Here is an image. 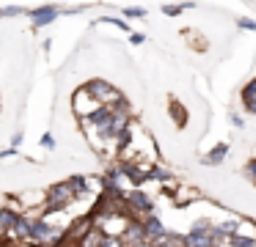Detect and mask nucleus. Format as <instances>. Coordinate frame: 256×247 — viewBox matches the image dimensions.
<instances>
[{"label": "nucleus", "instance_id": "obj_12", "mask_svg": "<svg viewBox=\"0 0 256 247\" xmlns=\"http://www.w3.org/2000/svg\"><path fill=\"white\" fill-rule=\"evenodd\" d=\"M242 102H245V107H248L250 113H256V77L242 88Z\"/></svg>", "mask_w": 256, "mask_h": 247}, {"label": "nucleus", "instance_id": "obj_7", "mask_svg": "<svg viewBox=\"0 0 256 247\" xmlns=\"http://www.w3.org/2000/svg\"><path fill=\"white\" fill-rule=\"evenodd\" d=\"M17 217H20V212H17V206H14V203H12V206H0V239L12 234Z\"/></svg>", "mask_w": 256, "mask_h": 247}, {"label": "nucleus", "instance_id": "obj_8", "mask_svg": "<svg viewBox=\"0 0 256 247\" xmlns=\"http://www.w3.org/2000/svg\"><path fill=\"white\" fill-rule=\"evenodd\" d=\"M58 16V8L56 5H42V8H30V22L36 27H44V25H52V19Z\"/></svg>", "mask_w": 256, "mask_h": 247}, {"label": "nucleus", "instance_id": "obj_15", "mask_svg": "<svg viewBox=\"0 0 256 247\" xmlns=\"http://www.w3.org/2000/svg\"><path fill=\"white\" fill-rule=\"evenodd\" d=\"M228 245H232V247H256V239H254V236L234 234V236H228Z\"/></svg>", "mask_w": 256, "mask_h": 247}, {"label": "nucleus", "instance_id": "obj_21", "mask_svg": "<svg viewBox=\"0 0 256 247\" xmlns=\"http://www.w3.org/2000/svg\"><path fill=\"white\" fill-rule=\"evenodd\" d=\"M124 14H127V16H140V19H144L146 8H124Z\"/></svg>", "mask_w": 256, "mask_h": 247}, {"label": "nucleus", "instance_id": "obj_1", "mask_svg": "<svg viewBox=\"0 0 256 247\" xmlns=\"http://www.w3.org/2000/svg\"><path fill=\"white\" fill-rule=\"evenodd\" d=\"M64 239H66V228L50 223L47 217H36L34 223H30L28 242H34V245H39V247H58Z\"/></svg>", "mask_w": 256, "mask_h": 247}, {"label": "nucleus", "instance_id": "obj_4", "mask_svg": "<svg viewBox=\"0 0 256 247\" xmlns=\"http://www.w3.org/2000/svg\"><path fill=\"white\" fill-rule=\"evenodd\" d=\"M124 203H127L132 212H138V214H152V212H154V203H152V198L146 195L140 187H135V190L124 192Z\"/></svg>", "mask_w": 256, "mask_h": 247}, {"label": "nucleus", "instance_id": "obj_26", "mask_svg": "<svg viewBox=\"0 0 256 247\" xmlns=\"http://www.w3.org/2000/svg\"><path fill=\"white\" fill-rule=\"evenodd\" d=\"M210 247H220V245H210Z\"/></svg>", "mask_w": 256, "mask_h": 247}, {"label": "nucleus", "instance_id": "obj_9", "mask_svg": "<svg viewBox=\"0 0 256 247\" xmlns=\"http://www.w3.org/2000/svg\"><path fill=\"white\" fill-rule=\"evenodd\" d=\"M140 223H144V231H146V242H149V239H154V236H160V234H166V231H168L166 225H162V220L157 217L154 212H152V214H146V217L140 220Z\"/></svg>", "mask_w": 256, "mask_h": 247}, {"label": "nucleus", "instance_id": "obj_3", "mask_svg": "<svg viewBox=\"0 0 256 247\" xmlns=\"http://www.w3.org/2000/svg\"><path fill=\"white\" fill-rule=\"evenodd\" d=\"M74 192L72 187H69V181H61V184H52L50 192H47V209L50 212H64V209L69 206V203L74 201Z\"/></svg>", "mask_w": 256, "mask_h": 247}, {"label": "nucleus", "instance_id": "obj_24", "mask_svg": "<svg viewBox=\"0 0 256 247\" xmlns=\"http://www.w3.org/2000/svg\"><path fill=\"white\" fill-rule=\"evenodd\" d=\"M130 41H132V44H144V41H146V38H144V36H140V33H132V36H130Z\"/></svg>", "mask_w": 256, "mask_h": 247}, {"label": "nucleus", "instance_id": "obj_5", "mask_svg": "<svg viewBox=\"0 0 256 247\" xmlns=\"http://www.w3.org/2000/svg\"><path fill=\"white\" fill-rule=\"evenodd\" d=\"M118 236H122L124 247H132V245H138V242H146L144 223H140V220H130V223L124 225V231H122Z\"/></svg>", "mask_w": 256, "mask_h": 247}, {"label": "nucleus", "instance_id": "obj_25", "mask_svg": "<svg viewBox=\"0 0 256 247\" xmlns=\"http://www.w3.org/2000/svg\"><path fill=\"white\" fill-rule=\"evenodd\" d=\"M132 247H152L149 242H138V245H132Z\"/></svg>", "mask_w": 256, "mask_h": 247}, {"label": "nucleus", "instance_id": "obj_2", "mask_svg": "<svg viewBox=\"0 0 256 247\" xmlns=\"http://www.w3.org/2000/svg\"><path fill=\"white\" fill-rule=\"evenodd\" d=\"M83 91L88 93L96 104H116V102L124 99L122 91H116V88H113L110 82H105V80H88L83 85Z\"/></svg>", "mask_w": 256, "mask_h": 247}, {"label": "nucleus", "instance_id": "obj_22", "mask_svg": "<svg viewBox=\"0 0 256 247\" xmlns=\"http://www.w3.org/2000/svg\"><path fill=\"white\" fill-rule=\"evenodd\" d=\"M42 146H44V148H56V137H52L50 132H47V135L42 137Z\"/></svg>", "mask_w": 256, "mask_h": 247}, {"label": "nucleus", "instance_id": "obj_6", "mask_svg": "<svg viewBox=\"0 0 256 247\" xmlns=\"http://www.w3.org/2000/svg\"><path fill=\"white\" fill-rule=\"evenodd\" d=\"M118 173L127 176L130 184H135V187H140V184H146V181H149V170H140L138 165L130 162V159H122V162H118Z\"/></svg>", "mask_w": 256, "mask_h": 247}, {"label": "nucleus", "instance_id": "obj_17", "mask_svg": "<svg viewBox=\"0 0 256 247\" xmlns=\"http://www.w3.org/2000/svg\"><path fill=\"white\" fill-rule=\"evenodd\" d=\"M100 247H124V242H122V236H102Z\"/></svg>", "mask_w": 256, "mask_h": 247}, {"label": "nucleus", "instance_id": "obj_19", "mask_svg": "<svg viewBox=\"0 0 256 247\" xmlns=\"http://www.w3.org/2000/svg\"><path fill=\"white\" fill-rule=\"evenodd\" d=\"M102 22H108V25H116L118 30H130V25H127V22L116 19V16H105V19H102Z\"/></svg>", "mask_w": 256, "mask_h": 247}, {"label": "nucleus", "instance_id": "obj_23", "mask_svg": "<svg viewBox=\"0 0 256 247\" xmlns=\"http://www.w3.org/2000/svg\"><path fill=\"white\" fill-rule=\"evenodd\" d=\"M240 27H245V30H256V22L254 19H245V16H242V19H240Z\"/></svg>", "mask_w": 256, "mask_h": 247}, {"label": "nucleus", "instance_id": "obj_16", "mask_svg": "<svg viewBox=\"0 0 256 247\" xmlns=\"http://www.w3.org/2000/svg\"><path fill=\"white\" fill-rule=\"evenodd\" d=\"M69 187H72L74 195H83V192L88 190V184H86V176H72V179H69Z\"/></svg>", "mask_w": 256, "mask_h": 247}, {"label": "nucleus", "instance_id": "obj_14", "mask_svg": "<svg viewBox=\"0 0 256 247\" xmlns=\"http://www.w3.org/2000/svg\"><path fill=\"white\" fill-rule=\"evenodd\" d=\"M168 110H171V115H174V118H176V126H179V129H182V126L188 124V110H184L182 104L176 102V99H171V104H168Z\"/></svg>", "mask_w": 256, "mask_h": 247}, {"label": "nucleus", "instance_id": "obj_11", "mask_svg": "<svg viewBox=\"0 0 256 247\" xmlns=\"http://www.w3.org/2000/svg\"><path fill=\"white\" fill-rule=\"evenodd\" d=\"M226 154H228V143H218V146L204 157V165H220L223 159H226Z\"/></svg>", "mask_w": 256, "mask_h": 247}, {"label": "nucleus", "instance_id": "obj_10", "mask_svg": "<svg viewBox=\"0 0 256 247\" xmlns=\"http://www.w3.org/2000/svg\"><path fill=\"white\" fill-rule=\"evenodd\" d=\"M149 245H152V247H184V236L166 231V234H160V236H154V239H149Z\"/></svg>", "mask_w": 256, "mask_h": 247}, {"label": "nucleus", "instance_id": "obj_20", "mask_svg": "<svg viewBox=\"0 0 256 247\" xmlns=\"http://www.w3.org/2000/svg\"><path fill=\"white\" fill-rule=\"evenodd\" d=\"M245 173H248V179H250V181H256V157L248 162V168H245Z\"/></svg>", "mask_w": 256, "mask_h": 247}, {"label": "nucleus", "instance_id": "obj_18", "mask_svg": "<svg viewBox=\"0 0 256 247\" xmlns=\"http://www.w3.org/2000/svg\"><path fill=\"white\" fill-rule=\"evenodd\" d=\"M184 8H190V3H184V5H166V8H162V14H166V16H179Z\"/></svg>", "mask_w": 256, "mask_h": 247}, {"label": "nucleus", "instance_id": "obj_13", "mask_svg": "<svg viewBox=\"0 0 256 247\" xmlns=\"http://www.w3.org/2000/svg\"><path fill=\"white\" fill-rule=\"evenodd\" d=\"M102 236H105V234H102V231H100V228H96V225H94V228H91L88 234H86L83 239L78 242V247H100Z\"/></svg>", "mask_w": 256, "mask_h": 247}]
</instances>
